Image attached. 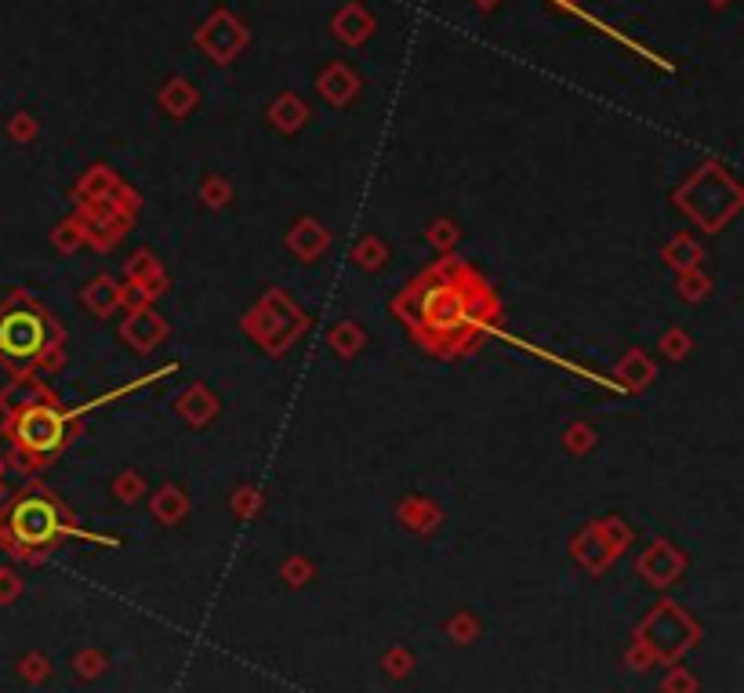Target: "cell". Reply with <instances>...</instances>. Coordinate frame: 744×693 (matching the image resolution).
Returning a JSON list of instances; mask_svg holds the SVG:
<instances>
[{"label":"cell","mask_w":744,"mask_h":693,"mask_svg":"<svg viewBox=\"0 0 744 693\" xmlns=\"http://www.w3.org/2000/svg\"><path fill=\"white\" fill-rule=\"evenodd\" d=\"M483 305L490 302L487 287L461 265H440L432 269L403 302V316L414 327L421 342L432 352H454L465 345L476 327H483Z\"/></svg>","instance_id":"obj_1"},{"label":"cell","mask_w":744,"mask_h":693,"mask_svg":"<svg viewBox=\"0 0 744 693\" xmlns=\"http://www.w3.org/2000/svg\"><path fill=\"white\" fill-rule=\"evenodd\" d=\"M59 323L26 294H11L0 302V367L15 378H26L33 367L59 349Z\"/></svg>","instance_id":"obj_2"},{"label":"cell","mask_w":744,"mask_h":693,"mask_svg":"<svg viewBox=\"0 0 744 693\" xmlns=\"http://www.w3.org/2000/svg\"><path fill=\"white\" fill-rule=\"evenodd\" d=\"M73 410H62V403L48 392H37L33 400H22L11 407L8 421H4V436H8L15 458L22 461V469H44L55 454L69 443V429H73Z\"/></svg>","instance_id":"obj_3"},{"label":"cell","mask_w":744,"mask_h":693,"mask_svg":"<svg viewBox=\"0 0 744 693\" xmlns=\"http://www.w3.org/2000/svg\"><path fill=\"white\" fill-rule=\"evenodd\" d=\"M62 534H80L66 519L62 505L51 498V490L33 487L22 490L8 501V508L0 512V541L15 552V556H33L44 552L59 541Z\"/></svg>","instance_id":"obj_4"},{"label":"cell","mask_w":744,"mask_h":693,"mask_svg":"<svg viewBox=\"0 0 744 693\" xmlns=\"http://www.w3.org/2000/svg\"><path fill=\"white\" fill-rule=\"evenodd\" d=\"M480 4H494V0H480Z\"/></svg>","instance_id":"obj_5"}]
</instances>
